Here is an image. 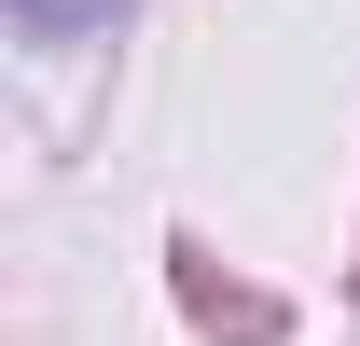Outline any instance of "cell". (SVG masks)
<instances>
[{"label":"cell","instance_id":"cell-1","mask_svg":"<svg viewBox=\"0 0 360 346\" xmlns=\"http://www.w3.org/2000/svg\"><path fill=\"white\" fill-rule=\"evenodd\" d=\"M14 14H28V28L56 42V28H84V14H111V0H14Z\"/></svg>","mask_w":360,"mask_h":346}]
</instances>
